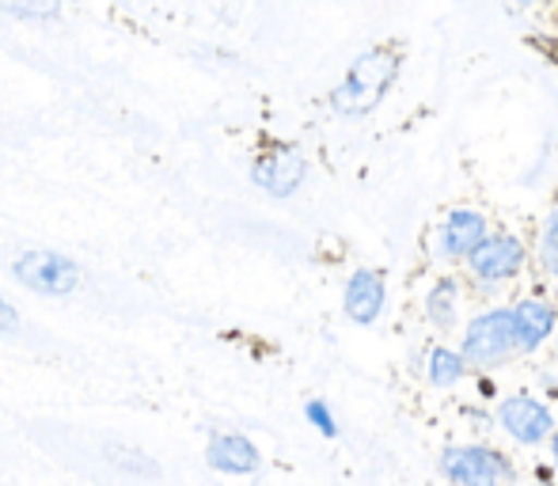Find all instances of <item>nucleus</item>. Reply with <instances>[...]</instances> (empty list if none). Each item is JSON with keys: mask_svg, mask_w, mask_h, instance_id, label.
<instances>
[{"mask_svg": "<svg viewBox=\"0 0 558 486\" xmlns=\"http://www.w3.org/2000/svg\"><path fill=\"white\" fill-rule=\"evenodd\" d=\"M513 312V331H517V350H524V354H532L536 347H544L547 339L555 335L558 327V312L551 301H544V296H524Z\"/></svg>", "mask_w": 558, "mask_h": 486, "instance_id": "nucleus-9", "label": "nucleus"}, {"mask_svg": "<svg viewBox=\"0 0 558 486\" xmlns=\"http://www.w3.org/2000/svg\"><path fill=\"white\" fill-rule=\"evenodd\" d=\"M206 464L214 472H225V475H251L258 472L263 457H258L255 441L243 434H214L206 445Z\"/></svg>", "mask_w": 558, "mask_h": 486, "instance_id": "nucleus-10", "label": "nucleus"}, {"mask_svg": "<svg viewBox=\"0 0 558 486\" xmlns=\"http://www.w3.org/2000/svg\"><path fill=\"white\" fill-rule=\"evenodd\" d=\"M486 240V217L478 209H452L441 229V255L468 258Z\"/></svg>", "mask_w": 558, "mask_h": 486, "instance_id": "nucleus-11", "label": "nucleus"}, {"mask_svg": "<svg viewBox=\"0 0 558 486\" xmlns=\"http://www.w3.org/2000/svg\"><path fill=\"white\" fill-rule=\"evenodd\" d=\"M539 258H544L547 274H555L558 278V209L551 217H547L544 224V243H539Z\"/></svg>", "mask_w": 558, "mask_h": 486, "instance_id": "nucleus-15", "label": "nucleus"}, {"mask_svg": "<svg viewBox=\"0 0 558 486\" xmlns=\"http://www.w3.org/2000/svg\"><path fill=\"white\" fill-rule=\"evenodd\" d=\"M107 457H111V464L118 467V472L137 475V479H156V475H160V464H156V460H148L141 449H122V445H111V449H107Z\"/></svg>", "mask_w": 558, "mask_h": 486, "instance_id": "nucleus-13", "label": "nucleus"}, {"mask_svg": "<svg viewBox=\"0 0 558 486\" xmlns=\"http://www.w3.org/2000/svg\"><path fill=\"white\" fill-rule=\"evenodd\" d=\"M498 422L513 441L521 445H539L555 434V414L547 411L539 399L532 396H509L498 406Z\"/></svg>", "mask_w": 558, "mask_h": 486, "instance_id": "nucleus-7", "label": "nucleus"}, {"mask_svg": "<svg viewBox=\"0 0 558 486\" xmlns=\"http://www.w3.org/2000/svg\"><path fill=\"white\" fill-rule=\"evenodd\" d=\"M441 472L456 486H501L513 475L509 460L486 445H463V449H445Z\"/></svg>", "mask_w": 558, "mask_h": 486, "instance_id": "nucleus-4", "label": "nucleus"}, {"mask_svg": "<svg viewBox=\"0 0 558 486\" xmlns=\"http://www.w3.org/2000/svg\"><path fill=\"white\" fill-rule=\"evenodd\" d=\"M551 460H555V467H558V434L551 437Z\"/></svg>", "mask_w": 558, "mask_h": 486, "instance_id": "nucleus-19", "label": "nucleus"}, {"mask_svg": "<svg viewBox=\"0 0 558 486\" xmlns=\"http://www.w3.org/2000/svg\"><path fill=\"white\" fill-rule=\"evenodd\" d=\"M463 357V365L490 368L501 365L509 354H517V331H513V312L509 308H490L483 316H475L463 331V347L456 350Z\"/></svg>", "mask_w": 558, "mask_h": 486, "instance_id": "nucleus-2", "label": "nucleus"}, {"mask_svg": "<svg viewBox=\"0 0 558 486\" xmlns=\"http://www.w3.org/2000/svg\"><path fill=\"white\" fill-rule=\"evenodd\" d=\"M20 327H23V319H20V312H15V304L0 296V335H20Z\"/></svg>", "mask_w": 558, "mask_h": 486, "instance_id": "nucleus-18", "label": "nucleus"}, {"mask_svg": "<svg viewBox=\"0 0 558 486\" xmlns=\"http://www.w3.org/2000/svg\"><path fill=\"white\" fill-rule=\"evenodd\" d=\"M0 12L4 15H20V20H31V23H38V20H53V15L61 12L58 4H43V0H35V4H0Z\"/></svg>", "mask_w": 558, "mask_h": 486, "instance_id": "nucleus-16", "label": "nucleus"}, {"mask_svg": "<svg viewBox=\"0 0 558 486\" xmlns=\"http://www.w3.org/2000/svg\"><path fill=\"white\" fill-rule=\"evenodd\" d=\"M463 373H468V365H463V357L456 354V350L448 347H437L434 354H429V384L434 388H452V384L463 380Z\"/></svg>", "mask_w": 558, "mask_h": 486, "instance_id": "nucleus-12", "label": "nucleus"}, {"mask_svg": "<svg viewBox=\"0 0 558 486\" xmlns=\"http://www.w3.org/2000/svg\"><path fill=\"white\" fill-rule=\"evenodd\" d=\"M384 301H388V285H384V274L380 270H353V278L345 281V293H342V308L353 324L368 327L380 319Z\"/></svg>", "mask_w": 558, "mask_h": 486, "instance_id": "nucleus-8", "label": "nucleus"}, {"mask_svg": "<svg viewBox=\"0 0 558 486\" xmlns=\"http://www.w3.org/2000/svg\"><path fill=\"white\" fill-rule=\"evenodd\" d=\"M426 312H429V319H434V327H441V331H448V327L456 324V281H448V278L437 281L426 301Z\"/></svg>", "mask_w": 558, "mask_h": 486, "instance_id": "nucleus-14", "label": "nucleus"}, {"mask_svg": "<svg viewBox=\"0 0 558 486\" xmlns=\"http://www.w3.org/2000/svg\"><path fill=\"white\" fill-rule=\"evenodd\" d=\"M399 65H403V58L396 50H384V46L361 53L350 65V73L342 76V84L331 92V107L345 119H361V114L376 111L396 84Z\"/></svg>", "mask_w": 558, "mask_h": 486, "instance_id": "nucleus-1", "label": "nucleus"}, {"mask_svg": "<svg viewBox=\"0 0 558 486\" xmlns=\"http://www.w3.org/2000/svg\"><path fill=\"white\" fill-rule=\"evenodd\" d=\"M304 175H308V163H304L296 145H270L251 163V179H255L258 191H266L270 198H289V194H296Z\"/></svg>", "mask_w": 558, "mask_h": 486, "instance_id": "nucleus-5", "label": "nucleus"}, {"mask_svg": "<svg viewBox=\"0 0 558 486\" xmlns=\"http://www.w3.org/2000/svg\"><path fill=\"white\" fill-rule=\"evenodd\" d=\"M12 278L38 296H73L81 289V263L61 251H23L12 263Z\"/></svg>", "mask_w": 558, "mask_h": 486, "instance_id": "nucleus-3", "label": "nucleus"}, {"mask_svg": "<svg viewBox=\"0 0 558 486\" xmlns=\"http://www.w3.org/2000/svg\"><path fill=\"white\" fill-rule=\"evenodd\" d=\"M304 414H308V422L319 429L324 437H338V422L331 414V406L324 403V399H308V406H304Z\"/></svg>", "mask_w": 558, "mask_h": 486, "instance_id": "nucleus-17", "label": "nucleus"}, {"mask_svg": "<svg viewBox=\"0 0 558 486\" xmlns=\"http://www.w3.org/2000/svg\"><path fill=\"white\" fill-rule=\"evenodd\" d=\"M524 258H529L524 243L517 236L498 232V236H486L475 251H471L468 266H471V278L475 281H483V285H498V281H509L513 274H521Z\"/></svg>", "mask_w": 558, "mask_h": 486, "instance_id": "nucleus-6", "label": "nucleus"}]
</instances>
